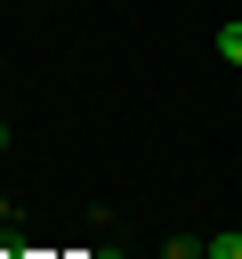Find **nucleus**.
Masks as SVG:
<instances>
[{
	"mask_svg": "<svg viewBox=\"0 0 242 259\" xmlns=\"http://www.w3.org/2000/svg\"><path fill=\"white\" fill-rule=\"evenodd\" d=\"M202 259H242V227H218V235L202 243Z\"/></svg>",
	"mask_w": 242,
	"mask_h": 259,
	"instance_id": "f257e3e1",
	"label": "nucleus"
},
{
	"mask_svg": "<svg viewBox=\"0 0 242 259\" xmlns=\"http://www.w3.org/2000/svg\"><path fill=\"white\" fill-rule=\"evenodd\" d=\"M0 154H8V121H0Z\"/></svg>",
	"mask_w": 242,
	"mask_h": 259,
	"instance_id": "7ed1b4c3",
	"label": "nucleus"
},
{
	"mask_svg": "<svg viewBox=\"0 0 242 259\" xmlns=\"http://www.w3.org/2000/svg\"><path fill=\"white\" fill-rule=\"evenodd\" d=\"M218 57H226V65H242V16H226V24H218Z\"/></svg>",
	"mask_w": 242,
	"mask_h": 259,
	"instance_id": "f03ea898",
	"label": "nucleus"
},
{
	"mask_svg": "<svg viewBox=\"0 0 242 259\" xmlns=\"http://www.w3.org/2000/svg\"><path fill=\"white\" fill-rule=\"evenodd\" d=\"M97 259H121V251H97Z\"/></svg>",
	"mask_w": 242,
	"mask_h": 259,
	"instance_id": "20e7f679",
	"label": "nucleus"
}]
</instances>
